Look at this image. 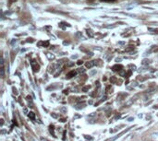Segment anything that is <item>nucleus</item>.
<instances>
[{"instance_id": "nucleus-1", "label": "nucleus", "mask_w": 158, "mask_h": 141, "mask_svg": "<svg viewBox=\"0 0 158 141\" xmlns=\"http://www.w3.org/2000/svg\"><path fill=\"white\" fill-rule=\"evenodd\" d=\"M31 66H32V71H33L34 73L39 72V70H40V66H39V65H38L36 62H35L34 60H32V61L31 62Z\"/></svg>"}, {"instance_id": "nucleus-2", "label": "nucleus", "mask_w": 158, "mask_h": 141, "mask_svg": "<svg viewBox=\"0 0 158 141\" xmlns=\"http://www.w3.org/2000/svg\"><path fill=\"white\" fill-rule=\"evenodd\" d=\"M78 71H76V70H71V71H69L67 76H66V79H72L73 77H75L76 75H77Z\"/></svg>"}, {"instance_id": "nucleus-3", "label": "nucleus", "mask_w": 158, "mask_h": 141, "mask_svg": "<svg viewBox=\"0 0 158 141\" xmlns=\"http://www.w3.org/2000/svg\"><path fill=\"white\" fill-rule=\"evenodd\" d=\"M138 98V95H135V96H134V97H132L130 100H128V101L126 102V104H125V106L126 107H130V105L134 102H135L136 101V99Z\"/></svg>"}, {"instance_id": "nucleus-4", "label": "nucleus", "mask_w": 158, "mask_h": 141, "mask_svg": "<svg viewBox=\"0 0 158 141\" xmlns=\"http://www.w3.org/2000/svg\"><path fill=\"white\" fill-rule=\"evenodd\" d=\"M95 65H96V60L95 61H88L85 63V67L87 68H92V67H95Z\"/></svg>"}, {"instance_id": "nucleus-5", "label": "nucleus", "mask_w": 158, "mask_h": 141, "mask_svg": "<svg viewBox=\"0 0 158 141\" xmlns=\"http://www.w3.org/2000/svg\"><path fill=\"white\" fill-rule=\"evenodd\" d=\"M123 69V66L122 65H115V66L112 67V70L115 72H119L120 70Z\"/></svg>"}, {"instance_id": "nucleus-6", "label": "nucleus", "mask_w": 158, "mask_h": 141, "mask_svg": "<svg viewBox=\"0 0 158 141\" xmlns=\"http://www.w3.org/2000/svg\"><path fill=\"white\" fill-rule=\"evenodd\" d=\"M130 128H132V127H130V128H128V129H126V130H124V131H122V132H121L120 134H118V136H116V137H113V138H112V139H111L110 141H115V140H116V138H118V137H120L122 136V135H123V134H126V132H128V130H130Z\"/></svg>"}, {"instance_id": "nucleus-7", "label": "nucleus", "mask_w": 158, "mask_h": 141, "mask_svg": "<svg viewBox=\"0 0 158 141\" xmlns=\"http://www.w3.org/2000/svg\"><path fill=\"white\" fill-rule=\"evenodd\" d=\"M86 107V104L84 103V102H83V103H78V104H76L75 106H74V108L76 109V110H80V109H83V108H85Z\"/></svg>"}, {"instance_id": "nucleus-8", "label": "nucleus", "mask_w": 158, "mask_h": 141, "mask_svg": "<svg viewBox=\"0 0 158 141\" xmlns=\"http://www.w3.org/2000/svg\"><path fill=\"white\" fill-rule=\"evenodd\" d=\"M54 131H55V126H53V125H51V126H49V132L52 134V136L54 137H56V136L55 135V133H54Z\"/></svg>"}, {"instance_id": "nucleus-9", "label": "nucleus", "mask_w": 158, "mask_h": 141, "mask_svg": "<svg viewBox=\"0 0 158 141\" xmlns=\"http://www.w3.org/2000/svg\"><path fill=\"white\" fill-rule=\"evenodd\" d=\"M156 51H158V46L153 45V46H151V48L149 49L148 54H150V53H153V52H156Z\"/></svg>"}, {"instance_id": "nucleus-10", "label": "nucleus", "mask_w": 158, "mask_h": 141, "mask_svg": "<svg viewBox=\"0 0 158 141\" xmlns=\"http://www.w3.org/2000/svg\"><path fill=\"white\" fill-rule=\"evenodd\" d=\"M45 55H46V57H47L50 61H52V60H54V59H55V55L50 54V53H46Z\"/></svg>"}, {"instance_id": "nucleus-11", "label": "nucleus", "mask_w": 158, "mask_h": 141, "mask_svg": "<svg viewBox=\"0 0 158 141\" xmlns=\"http://www.w3.org/2000/svg\"><path fill=\"white\" fill-rule=\"evenodd\" d=\"M151 64V61L149 60V59H143L142 61V66H148V65H150Z\"/></svg>"}, {"instance_id": "nucleus-12", "label": "nucleus", "mask_w": 158, "mask_h": 141, "mask_svg": "<svg viewBox=\"0 0 158 141\" xmlns=\"http://www.w3.org/2000/svg\"><path fill=\"white\" fill-rule=\"evenodd\" d=\"M28 115H29V117H30L32 120H34V119H35V114L33 113V112H30V113L28 114Z\"/></svg>"}, {"instance_id": "nucleus-13", "label": "nucleus", "mask_w": 158, "mask_h": 141, "mask_svg": "<svg viewBox=\"0 0 158 141\" xmlns=\"http://www.w3.org/2000/svg\"><path fill=\"white\" fill-rule=\"evenodd\" d=\"M116 81H118V79H116V77H114V76H113V77H111V78H110V82H111V84H115Z\"/></svg>"}, {"instance_id": "nucleus-14", "label": "nucleus", "mask_w": 158, "mask_h": 141, "mask_svg": "<svg viewBox=\"0 0 158 141\" xmlns=\"http://www.w3.org/2000/svg\"><path fill=\"white\" fill-rule=\"evenodd\" d=\"M91 89V86L90 85H88V86H84L83 88V90H83V92H87L88 90H89Z\"/></svg>"}, {"instance_id": "nucleus-15", "label": "nucleus", "mask_w": 158, "mask_h": 141, "mask_svg": "<svg viewBox=\"0 0 158 141\" xmlns=\"http://www.w3.org/2000/svg\"><path fill=\"white\" fill-rule=\"evenodd\" d=\"M107 96H104L103 97V99L101 100V101H99L97 103H95V106H97V105H99V104H100V103H102L103 102H104V101H107Z\"/></svg>"}, {"instance_id": "nucleus-16", "label": "nucleus", "mask_w": 158, "mask_h": 141, "mask_svg": "<svg viewBox=\"0 0 158 141\" xmlns=\"http://www.w3.org/2000/svg\"><path fill=\"white\" fill-rule=\"evenodd\" d=\"M131 74H132V70H128V71L126 73V76H125V78H127V79H128L131 76Z\"/></svg>"}, {"instance_id": "nucleus-17", "label": "nucleus", "mask_w": 158, "mask_h": 141, "mask_svg": "<svg viewBox=\"0 0 158 141\" xmlns=\"http://www.w3.org/2000/svg\"><path fill=\"white\" fill-rule=\"evenodd\" d=\"M118 74L121 76V77H125V76H126V71H125L124 69H122V70H120V71L118 72Z\"/></svg>"}, {"instance_id": "nucleus-18", "label": "nucleus", "mask_w": 158, "mask_h": 141, "mask_svg": "<svg viewBox=\"0 0 158 141\" xmlns=\"http://www.w3.org/2000/svg\"><path fill=\"white\" fill-rule=\"evenodd\" d=\"M42 45H43V47H48L49 46V42H48V41H46V42H42Z\"/></svg>"}, {"instance_id": "nucleus-19", "label": "nucleus", "mask_w": 158, "mask_h": 141, "mask_svg": "<svg viewBox=\"0 0 158 141\" xmlns=\"http://www.w3.org/2000/svg\"><path fill=\"white\" fill-rule=\"evenodd\" d=\"M112 90H113V89H112V87H111V85H109V86L107 87V92H109V93H110V92H113Z\"/></svg>"}, {"instance_id": "nucleus-20", "label": "nucleus", "mask_w": 158, "mask_h": 141, "mask_svg": "<svg viewBox=\"0 0 158 141\" xmlns=\"http://www.w3.org/2000/svg\"><path fill=\"white\" fill-rule=\"evenodd\" d=\"M132 50H134V46H128V48H126V52H130Z\"/></svg>"}, {"instance_id": "nucleus-21", "label": "nucleus", "mask_w": 158, "mask_h": 141, "mask_svg": "<svg viewBox=\"0 0 158 141\" xmlns=\"http://www.w3.org/2000/svg\"><path fill=\"white\" fill-rule=\"evenodd\" d=\"M65 25H66V26H68V27H70V25L68 24V23H66V22H65ZM59 27H61L62 29H65V27L63 26V22H61V23H60V24H59Z\"/></svg>"}, {"instance_id": "nucleus-22", "label": "nucleus", "mask_w": 158, "mask_h": 141, "mask_svg": "<svg viewBox=\"0 0 158 141\" xmlns=\"http://www.w3.org/2000/svg\"><path fill=\"white\" fill-rule=\"evenodd\" d=\"M137 79H138V80H140V81H144L146 79H145V78H142V76H138Z\"/></svg>"}, {"instance_id": "nucleus-23", "label": "nucleus", "mask_w": 158, "mask_h": 141, "mask_svg": "<svg viewBox=\"0 0 158 141\" xmlns=\"http://www.w3.org/2000/svg\"><path fill=\"white\" fill-rule=\"evenodd\" d=\"M87 32H87V33H88V35H89L90 37H93V33H92V30H88Z\"/></svg>"}, {"instance_id": "nucleus-24", "label": "nucleus", "mask_w": 158, "mask_h": 141, "mask_svg": "<svg viewBox=\"0 0 158 141\" xmlns=\"http://www.w3.org/2000/svg\"><path fill=\"white\" fill-rule=\"evenodd\" d=\"M128 67L131 68L130 70H133V71H134V70H136V66H134V65H130V66H128Z\"/></svg>"}, {"instance_id": "nucleus-25", "label": "nucleus", "mask_w": 158, "mask_h": 141, "mask_svg": "<svg viewBox=\"0 0 158 141\" xmlns=\"http://www.w3.org/2000/svg\"><path fill=\"white\" fill-rule=\"evenodd\" d=\"M101 1H103V2H107V3H113V2L116 1V0H101Z\"/></svg>"}, {"instance_id": "nucleus-26", "label": "nucleus", "mask_w": 158, "mask_h": 141, "mask_svg": "<svg viewBox=\"0 0 158 141\" xmlns=\"http://www.w3.org/2000/svg\"><path fill=\"white\" fill-rule=\"evenodd\" d=\"M51 116L53 117V118H56V119L58 118V115H57L56 113H52V114H51Z\"/></svg>"}, {"instance_id": "nucleus-27", "label": "nucleus", "mask_w": 158, "mask_h": 141, "mask_svg": "<svg viewBox=\"0 0 158 141\" xmlns=\"http://www.w3.org/2000/svg\"><path fill=\"white\" fill-rule=\"evenodd\" d=\"M78 72H79V73H84V72H85V69L83 68V67H80V68L78 69Z\"/></svg>"}, {"instance_id": "nucleus-28", "label": "nucleus", "mask_w": 158, "mask_h": 141, "mask_svg": "<svg viewBox=\"0 0 158 141\" xmlns=\"http://www.w3.org/2000/svg\"><path fill=\"white\" fill-rule=\"evenodd\" d=\"M139 71H140V72H144V71H147V68H146V67H140Z\"/></svg>"}, {"instance_id": "nucleus-29", "label": "nucleus", "mask_w": 158, "mask_h": 141, "mask_svg": "<svg viewBox=\"0 0 158 141\" xmlns=\"http://www.w3.org/2000/svg\"><path fill=\"white\" fill-rule=\"evenodd\" d=\"M26 42H27V43H33V42H34V40H33L32 38H28Z\"/></svg>"}, {"instance_id": "nucleus-30", "label": "nucleus", "mask_w": 158, "mask_h": 141, "mask_svg": "<svg viewBox=\"0 0 158 141\" xmlns=\"http://www.w3.org/2000/svg\"><path fill=\"white\" fill-rule=\"evenodd\" d=\"M148 30L150 32H155V33H158V30H155V29H152V28H148Z\"/></svg>"}, {"instance_id": "nucleus-31", "label": "nucleus", "mask_w": 158, "mask_h": 141, "mask_svg": "<svg viewBox=\"0 0 158 141\" xmlns=\"http://www.w3.org/2000/svg\"><path fill=\"white\" fill-rule=\"evenodd\" d=\"M96 74V69L95 70H92V71L90 72V76H93V75H95Z\"/></svg>"}, {"instance_id": "nucleus-32", "label": "nucleus", "mask_w": 158, "mask_h": 141, "mask_svg": "<svg viewBox=\"0 0 158 141\" xmlns=\"http://www.w3.org/2000/svg\"><path fill=\"white\" fill-rule=\"evenodd\" d=\"M0 70H1V77L3 78L4 77V67H1V69Z\"/></svg>"}, {"instance_id": "nucleus-33", "label": "nucleus", "mask_w": 158, "mask_h": 141, "mask_svg": "<svg viewBox=\"0 0 158 141\" xmlns=\"http://www.w3.org/2000/svg\"><path fill=\"white\" fill-rule=\"evenodd\" d=\"M74 66V62H70L68 64V67H73Z\"/></svg>"}, {"instance_id": "nucleus-34", "label": "nucleus", "mask_w": 158, "mask_h": 141, "mask_svg": "<svg viewBox=\"0 0 158 141\" xmlns=\"http://www.w3.org/2000/svg\"><path fill=\"white\" fill-rule=\"evenodd\" d=\"M77 64L79 65V66H80V65H83V60H79V61L77 62Z\"/></svg>"}, {"instance_id": "nucleus-35", "label": "nucleus", "mask_w": 158, "mask_h": 141, "mask_svg": "<svg viewBox=\"0 0 158 141\" xmlns=\"http://www.w3.org/2000/svg\"><path fill=\"white\" fill-rule=\"evenodd\" d=\"M61 112H62V113H66V112H67V109H66L65 107H63V108H61Z\"/></svg>"}, {"instance_id": "nucleus-36", "label": "nucleus", "mask_w": 158, "mask_h": 141, "mask_svg": "<svg viewBox=\"0 0 158 141\" xmlns=\"http://www.w3.org/2000/svg\"><path fill=\"white\" fill-rule=\"evenodd\" d=\"M66 131H64V134H63V140H66Z\"/></svg>"}, {"instance_id": "nucleus-37", "label": "nucleus", "mask_w": 158, "mask_h": 141, "mask_svg": "<svg viewBox=\"0 0 158 141\" xmlns=\"http://www.w3.org/2000/svg\"><path fill=\"white\" fill-rule=\"evenodd\" d=\"M96 115V113H92L89 115V117H93V116H95Z\"/></svg>"}, {"instance_id": "nucleus-38", "label": "nucleus", "mask_w": 158, "mask_h": 141, "mask_svg": "<svg viewBox=\"0 0 158 141\" xmlns=\"http://www.w3.org/2000/svg\"><path fill=\"white\" fill-rule=\"evenodd\" d=\"M73 92H79L78 88H74V89H73Z\"/></svg>"}, {"instance_id": "nucleus-39", "label": "nucleus", "mask_w": 158, "mask_h": 141, "mask_svg": "<svg viewBox=\"0 0 158 141\" xmlns=\"http://www.w3.org/2000/svg\"><path fill=\"white\" fill-rule=\"evenodd\" d=\"M133 120H134L133 117H130V118L128 119V122H131V121H133Z\"/></svg>"}, {"instance_id": "nucleus-40", "label": "nucleus", "mask_w": 158, "mask_h": 141, "mask_svg": "<svg viewBox=\"0 0 158 141\" xmlns=\"http://www.w3.org/2000/svg\"><path fill=\"white\" fill-rule=\"evenodd\" d=\"M66 121H67L66 118H62V119H60V122H62V123H65Z\"/></svg>"}, {"instance_id": "nucleus-41", "label": "nucleus", "mask_w": 158, "mask_h": 141, "mask_svg": "<svg viewBox=\"0 0 158 141\" xmlns=\"http://www.w3.org/2000/svg\"><path fill=\"white\" fill-rule=\"evenodd\" d=\"M84 137H85V138H87V139H92V137H88V136H86V135H84Z\"/></svg>"}, {"instance_id": "nucleus-42", "label": "nucleus", "mask_w": 158, "mask_h": 141, "mask_svg": "<svg viewBox=\"0 0 158 141\" xmlns=\"http://www.w3.org/2000/svg\"><path fill=\"white\" fill-rule=\"evenodd\" d=\"M131 85H132V86H134V87H135V86H137V83H136L135 81H134V82H132V83H131Z\"/></svg>"}, {"instance_id": "nucleus-43", "label": "nucleus", "mask_w": 158, "mask_h": 141, "mask_svg": "<svg viewBox=\"0 0 158 141\" xmlns=\"http://www.w3.org/2000/svg\"><path fill=\"white\" fill-rule=\"evenodd\" d=\"M13 92H14L15 94H18V91H17V90L15 89V88H13Z\"/></svg>"}, {"instance_id": "nucleus-44", "label": "nucleus", "mask_w": 158, "mask_h": 141, "mask_svg": "<svg viewBox=\"0 0 158 141\" xmlns=\"http://www.w3.org/2000/svg\"><path fill=\"white\" fill-rule=\"evenodd\" d=\"M116 62H120V61H121V58H116Z\"/></svg>"}, {"instance_id": "nucleus-45", "label": "nucleus", "mask_w": 158, "mask_h": 141, "mask_svg": "<svg viewBox=\"0 0 158 141\" xmlns=\"http://www.w3.org/2000/svg\"><path fill=\"white\" fill-rule=\"evenodd\" d=\"M64 93H65V94H68V90H64Z\"/></svg>"}, {"instance_id": "nucleus-46", "label": "nucleus", "mask_w": 158, "mask_h": 141, "mask_svg": "<svg viewBox=\"0 0 158 141\" xmlns=\"http://www.w3.org/2000/svg\"><path fill=\"white\" fill-rule=\"evenodd\" d=\"M16 1H17V0H9L10 3H14V2H16Z\"/></svg>"}, {"instance_id": "nucleus-47", "label": "nucleus", "mask_w": 158, "mask_h": 141, "mask_svg": "<svg viewBox=\"0 0 158 141\" xmlns=\"http://www.w3.org/2000/svg\"><path fill=\"white\" fill-rule=\"evenodd\" d=\"M0 121H1V126H2L4 125V120H3V119H1Z\"/></svg>"}, {"instance_id": "nucleus-48", "label": "nucleus", "mask_w": 158, "mask_h": 141, "mask_svg": "<svg viewBox=\"0 0 158 141\" xmlns=\"http://www.w3.org/2000/svg\"><path fill=\"white\" fill-rule=\"evenodd\" d=\"M78 57V55H72L71 56V58H73V59H74V58H77Z\"/></svg>"}, {"instance_id": "nucleus-49", "label": "nucleus", "mask_w": 158, "mask_h": 141, "mask_svg": "<svg viewBox=\"0 0 158 141\" xmlns=\"http://www.w3.org/2000/svg\"><path fill=\"white\" fill-rule=\"evenodd\" d=\"M153 108H154V109H158V105H154Z\"/></svg>"}, {"instance_id": "nucleus-50", "label": "nucleus", "mask_w": 158, "mask_h": 141, "mask_svg": "<svg viewBox=\"0 0 158 141\" xmlns=\"http://www.w3.org/2000/svg\"><path fill=\"white\" fill-rule=\"evenodd\" d=\"M118 44H121V45H122V44H125V43H124V42H119Z\"/></svg>"}, {"instance_id": "nucleus-51", "label": "nucleus", "mask_w": 158, "mask_h": 141, "mask_svg": "<svg viewBox=\"0 0 158 141\" xmlns=\"http://www.w3.org/2000/svg\"><path fill=\"white\" fill-rule=\"evenodd\" d=\"M79 117H80V115H76V116L74 117V119H76V118H79Z\"/></svg>"}, {"instance_id": "nucleus-52", "label": "nucleus", "mask_w": 158, "mask_h": 141, "mask_svg": "<svg viewBox=\"0 0 158 141\" xmlns=\"http://www.w3.org/2000/svg\"><path fill=\"white\" fill-rule=\"evenodd\" d=\"M1 111H2V113H4V108H3V106H1Z\"/></svg>"}, {"instance_id": "nucleus-53", "label": "nucleus", "mask_w": 158, "mask_h": 141, "mask_svg": "<svg viewBox=\"0 0 158 141\" xmlns=\"http://www.w3.org/2000/svg\"><path fill=\"white\" fill-rule=\"evenodd\" d=\"M42 140H43V141H49V140H47V139H45V138H42Z\"/></svg>"}, {"instance_id": "nucleus-54", "label": "nucleus", "mask_w": 158, "mask_h": 141, "mask_svg": "<svg viewBox=\"0 0 158 141\" xmlns=\"http://www.w3.org/2000/svg\"><path fill=\"white\" fill-rule=\"evenodd\" d=\"M139 117H140V118H142V114H139Z\"/></svg>"}, {"instance_id": "nucleus-55", "label": "nucleus", "mask_w": 158, "mask_h": 141, "mask_svg": "<svg viewBox=\"0 0 158 141\" xmlns=\"http://www.w3.org/2000/svg\"><path fill=\"white\" fill-rule=\"evenodd\" d=\"M30 139H31V140H32V141H35V140H34V139H33V138H32V137H30Z\"/></svg>"}, {"instance_id": "nucleus-56", "label": "nucleus", "mask_w": 158, "mask_h": 141, "mask_svg": "<svg viewBox=\"0 0 158 141\" xmlns=\"http://www.w3.org/2000/svg\"><path fill=\"white\" fill-rule=\"evenodd\" d=\"M88 1H93V0H88Z\"/></svg>"}]
</instances>
